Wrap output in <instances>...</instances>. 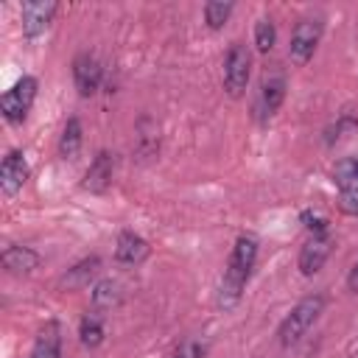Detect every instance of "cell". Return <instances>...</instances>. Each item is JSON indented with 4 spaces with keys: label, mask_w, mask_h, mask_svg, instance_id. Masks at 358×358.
<instances>
[{
    "label": "cell",
    "mask_w": 358,
    "mask_h": 358,
    "mask_svg": "<svg viewBox=\"0 0 358 358\" xmlns=\"http://www.w3.org/2000/svg\"><path fill=\"white\" fill-rule=\"evenodd\" d=\"M106 336V327H103V313L101 310H92V313H84L81 324H78V338L84 347H98Z\"/></svg>",
    "instance_id": "17"
},
{
    "label": "cell",
    "mask_w": 358,
    "mask_h": 358,
    "mask_svg": "<svg viewBox=\"0 0 358 358\" xmlns=\"http://www.w3.org/2000/svg\"><path fill=\"white\" fill-rule=\"evenodd\" d=\"M232 3H218V0H213V3H207L204 6V22L213 28V31H218V28H224L227 25V20H229V14H232Z\"/></svg>",
    "instance_id": "21"
},
{
    "label": "cell",
    "mask_w": 358,
    "mask_h": 358,
    "mask_svg": "<svg viewBox=\"0 0 358 358\" xmlns=\"http://www.w3.org/2000/svg\"><path fill=\"white\" fill-rule=\"evenodd\" d=\"M322 39V20L319 17H305L296 22L294 34H291V45H288V59L294 64H308V59L313 56L316 45Z\"/></svg>",
    "instance_id": "5"
},
{
    "label": "cell",
    "mask_w": 358,
    "mask_h": 358,
    "mask_svg": "<svg viewBox=\"0 0 358 358\" xmlns=\"http://www.w3.org/2000/svg\"><path fill=\"white\" fill-rule=\"evenodd\" d=\"M347 288L352 291V294H358V263L350 268V274H347Z\"/></svg>",
    "instance_id": "25"
},
{
    "label": "cell",
    "mask_w": 358,
    "mask_h": 358,
    "mask_svg": "<svg viewBox=\"0 0 358 358\" xmlns=\"http://www.w3.org/2000/svg\"><path fill=\"white\" fill-rule=\"evenodd\" d=\"M112 173H115V157L109 151H98V157L92 159V165L84 173L81 187L90 193H103L112 185Z\"/></svg>",
    "instance_id": "10"
},
{
    "label": "cell",
    "mask_w": 358,
    "mask_h": 358,
    "mask_svg": "<svg viewBox=\"0 0 358 358\" xmlns=\"http://www.w3.org/2000/svg\"><path fill=\"white\" fill-rule=\"evenodd\" d=\"M338 210L347 213V215H358V185L341 190V196H338Z\"/></svg>",
    "instance_id": "22"
},
{
    "label": "cell",
    "mask_w": 358,
    "mask_h": 358,
    "mask_svg": "<svg viewBox=\"0 0 358 358\" xmlns=\"http://www.w3.org/2000/svg\"><path fill=\"white\" fill-rule=\"evenodd\" d=\"M255 260H257V238L255 235H241L229 252V260H227V268H224V277H221V288H218V308L229 310L238 305L249 277H252V268H255Z\"/></svg>",
    "instance_id": "1"
},
{
    "label": "cell",
    "mask_w": 358,
    "mask_h": 358,
    "mask_svg": "<svg viewBox=\"0 0 358 358\" xmlns=\"http://www.w3.org/2000/svg\"><path fill=\"white\" fill-rule=\"evenodd\" d=\"M355 131H358V117L341 115V117L324 131V143H327V145H338V143L350 140V134H355Z\"/></svg>",
    "instance_id": "19"
},
{
    "label": "cell",
    "mask_w": 358,
    "mask_h": 358,
    "mask_svg": "<svg viewBox=\"0 0 358 358\" xmlns=\"http://www.w3.org/2000/svg\"><path fill=\"white\" fill-rule=\"evenodd\" d=\"M249 76H252V53L246 45L232 42L224 59V90L232 98H241L249 87Z\"/></svg>",
    "instance_id": "3"
},
{
    "label": "cell",
    "mask_w": 358,
    "mask_h": 358,
    "mask_svg": "<svg viewBox=\"0 0 358 358\" xmlns=\"http://www.w3.org/2000/svg\"><path fill=\"white\" fill-rule=\"evenodd\" d=\"M36 87H39V84H36L34 76H22L20 81H14L11 90L3 92L0 106H3V117H6L8 123H22V120H25V115H28L34 98H36Z\"/></svg>",
    "instance_id": "4"
},
{
    "label": "cell",
    "mask_w": 358,
    "mask_h": 358,
    "mask_svg": "<svg viewBox=\"0 0 358 358\" xmlns=\"http://www.w3.org/2000/svg\"><path fill=\"white\" fill-rule=\"evenodd\" d=\"M90 299H92V310H101V313L112 310V308L120 305V285L115 280H101V282L92 285Z\"/></svg>",
    "instance_id": "16"
},
{
    "label": "cell",
    "mask_w": 358,
    "mask_h": 358,
    "mask_svg": "<svg viewBox=\"0 0 358 358\" xmlns=\"http://www.w3.org/2000/svg\"><path fill=\"white\" fill-rule=\"evenodd\" d=\"M352 358H358V350H355V355H352Z\"/></svg>",
    "instance_id": "27"
},
{
    "label": "cell",
    "mask_w": 358,
    "mask_h": 358,
    "mask_svg": "<svg viewBox=\"0 0 358 358\" xmlns=\"http://www.w3.org/2000/svg\"><path fill=\"white\" fill-rule=\"evenodd\" d=\"M101 78H103V70L98 64V59L92 53H78L76 62H73V81H76V90L81 98H90L98 92L101 87Z\"/></svg>",
    "instance_id": "7"
},
{
    "label": "cell",
    "mask_w": 358,
    "mask_h": 358,
    "mask_svg": "<svg viewBox=\"0 0 358 358\" xmlns=\"http://www.w3.org/2000/svg\"><path fill=\"white\" fill-rule=\"evenodd\" d=\"M285 101V78L282 76H271L260 84V103H257V112L263 120L274 117V112L282 106Z\"/></svg>",
    "instance_id": "13"
},
{
    "label": "cell",
    "mask_w": 358,
    "mask_h": 358,
    "mask_svg": "<svg viewBox=\"0 0 358 358\" xmlns=\"http://www.w3.org/2000/svg\"><path fill=\"white\" fill-rule=\"evenodd\" d=\"M322 310H324V296H322V294H310V296L299 299V302L291 308V313L282 319L280 330H277L280 344H282V347H294V344L313 327V322L319 319Z\"/></svg>",
    "instance_id": "2"
},
{
    "label": "cell",
    "mask_w": 358,
    "mask_h": 358,
    "mask_svg": "<svg viewBox=\"0 0 358 358\" xmlns=\"http://www.w3.org/2000/svg\"><path fill=\"white\" fill-rule=\"evenodd\" d=\"M59 355H62V324L45 322V327H39V333L34 338L28 358H59Z\"/></svg>",
    "instance_id": "12"
},
{
    "label": "cell",
    "mask_w": 358,
    "mask_h": 358,
    "mask_svg": "<svg viewBox=\"0 0 358 358\" xmlns=\"http://www.w3.org/2000/svg\"><path fill=\"white\" fill-rule=\"evenodd\" d=\"M25 182H28V162H25L22 151H8L0 165V193L14 196L22 190Z\"/></svg>",
    "instance_id": "9"
},
{
    "label": "cell",
    "mask_w": 358,
    "mask_h": 358,
    "mask_svg": "<svg viewBox=\"0 0 358 358\" xmlns=\"http://www.w3.org/2000/svg\"><path fill=\"white\" fill-rule=\"evenodd\" d=\"M302 224H305V229L310 232V235H322V232H327V221L322 218V215H316V213H302Z\"/></svg>",
    "instance_id": "24"
},
{
    "label": "cell",
    "mask_w": 358,
    "mask_h": 358,
    "mask_svg": "<svg viewBox=\"0 0 358 358\" xmlns=\"http://www.w3.org/2000/svg\"><path fill=\"white\" fill-rule=\"evenodd\" d=\"M148 257V243L131 232V229H123L117 235V243H115V260L117 263H126V266H137Z\"/></svg>",
    "instance_id": "11"
},
{
    "label": "cell",
    "mask_w": 358,
    "mask_h": 358,
    "mask_svg": "<svg viewBox=\"0 0 358 358\" xmlns=\"http://www.w3.org/2000/svg\"><path fill=\"white\" fill-rule=\"evenodd\" d=\"M78 151H81V123H78V117H70L59 137V157L73 162L78 157Z\"/></svg>",
    "instance_id": "18"
},
{
    "label": "cell",
    "mask_w": 358,
    "mask_h": 358,
    "mask_svg": "<svg viewBox=\"0 0 358 358\" xmlns=\"http://www.w3.org/2000/svg\"><path fill=\"white\" fill-rule=\"evenodd\" d=\"M98 268H101V260L95 257V255H90V257H84V260H78L73 268H67V274H62V280H59V285L62 288H84V285H90V280L98 274Z\"/></svg>",
    "instance_id": "14"
},
{
    "label": "cell",
    "mask_w": 358,
    "mask_h": 358,
    "mask_svg": "<svg viewBox=\"0 0 358 358\" xmlns=\"http://www.w3.org/2000/svg\"><path fill=\"white\" fill-rule=\"evenodd\" d=\"M352 165H355V179H358V157L352 159Z\"/></svg>",
    "instance_id": "26"
},
{
    "label": "cell",
    "mask_w": 358,
    "mask_h": 358,
    "mask_svg": "<svg viewBox=\"0 0 358 358\" xmlns=\"http://www.w3.org/2000/svg\"><path fill=\"white\" fill-rule=\"evenodd\" d=\"M330 252H333V238H330L327 232L310 235V238L302 243V249H299V271H302L305 277L316 274V271L324 266V260L330 257Z\"/></svg>",
    "instance_id": "8"
},
{
    "label": "cell",
    "mask_w": 358,
    "mask_h": 358,
    "mask_svg": "<svg viewBox=\"0 0 358 358\" xmlns=\"http://www.w3.org/2000/svg\"><path fill=\"white\" fill-rule=\"evenodd\" d=\"M3 266L11 274H28L39 266V255L28 246H6L3 249Z\"/></svg>",
    "instance_id": "15"
},
{
    "label": "cell",
    "mask_w": 358,
    "mask_h": 358,
    "mask_svg": "<svg viewBox=\"0 0 358 358\" xmlns=\"http://www.w3.org/2000/svg\"><path fill=\"white\" fill-rule=\"evenodd\" d=\"M56 11H59V6L53 0H28V3H22V34L28 39L45 34V28L53 22Z\"/></svg>",
    "instance_id": "6"
},
{
    "label": "cell",
    "mask_w": 358,
    "mask_h": 358,
    "mask_svg": "<svg viewBox=\"0 0 358 358\" xmlns=\"http://www.w3.org/2000/svg\"><path fill=\"white\" fill-rule=\"evenodd\" d=\"M274 42H277V28H274V22H271L268 17H260V20L255 22V45H257V50H260V53H268V50L274 48Z\"/></svg>",
    "instance_id": "20"
},
{
    "label": "cell",
    "mask_w": 358,
    "mask_h": 358,
    "mask_svg": "<svg viewBox=\"0 0 358 358\" xmlns=\"http://www.w3.org/2000/svg\"><path fill=\"white\" fill-rule=\"evenodd\" d=\"M171 358H204V344L196 341V338H185V341L173 350Z\"/></svg>",
    "instance_id": "23"
}]
</instances>
